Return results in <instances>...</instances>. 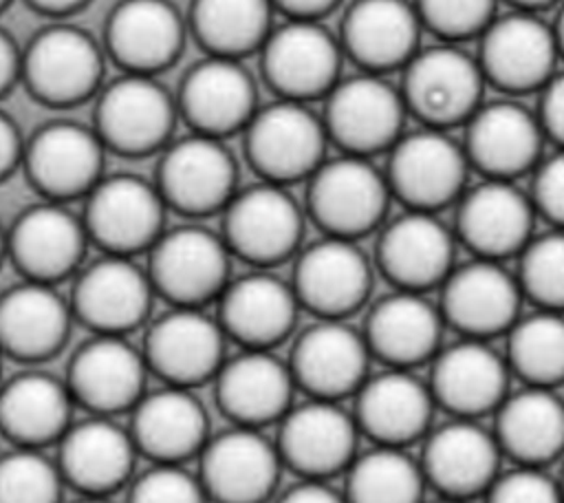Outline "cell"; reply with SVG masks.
<instances>
[{"mask_svg":"<svg viewBox=\"0 0 564 503\" xmlns=\"http://www.w3.org/2000/svg\"><path fill=\"white\" fill-rule=\"evenodd\" d=\"M485 77L476 57L454 44L419 49L403 66L401 97L410 115L427 128L465 124L482 104Z\"/></svg>","mask_w":564,"mask_h":503,"instance_id":"6da1fadb","label":"cell"},{"mask_svg":"<svg viewBox=\"0 0 564 503\" xmlns=\"http://www.w3.org/2000/svg\"><path fill=\"white\" fill-rule=\"evenodd\" d=\"M390 196L386 174L370 159L341 154L308 176L306 203L324 236L357 240L381 225Z\"/></svg>","mask_w":564,"mask_h":503,"instance_id":"7a4b0ae2","label":"cell"},{"mask_svg":"<svg viewBox=\"0 0 564 503\" xmlns=\"http://www.w3.org/2000/svg\"><path fill=\"white\" fill-rule=\"evenodd\" d=\"M326 143L324 121L291 99L258 108L245 128L249 163L262 181L278 185L308 179L324 163Z\"/></svg>","mask_w":564,"mask_h":503,"instance_id":"3957f363","label":"cell"},{"mask_svg":"<svg viewBox=\"0 0 564 503\" xmlns=\"http://www.w3.org/2000/svg\"><path fill=\"white\" fill-rule=\"evenodd\" d=\"M469 161L460 143L438 128L403 132L390 148L386 181L408 210L434 212L465 192Z\"/></svg>","mask_w":564,"mask_h":503,"instance_id":"277c9868","label":"cell"},{"mask_svg":"<svg viewBox=\"0 0 564 503\" xmlns=\"http://www.w3.org/2000/svg\"><path fill=\"white\" fill-rule=\"evenodd\" d=\"M231 252L223 236L200 225L163 232L150 247L148 276L174 307H203L218 300L229 278Z\"/></svg>","mask_w":564,"mask_h":503,"instance_id":"5b68a950","label":"cell"},{"mask_svg":"<svg viewBox=\"0 0 564 503\" xmlns=\"http://www.w3.org/2000/svg\"><path fill=\"white\" fill-rule=\"evenodd\" d=\"M324 128L344 154L366 157L390 150L403 135L408 108L401 90L377 73L339 79L324 97Z\"/></svg>","mask_w":564,"mask_h":503,"instance_id":"8992f818","label":"cell"},{"mask_svg":"<svg viewBox=\"0 0 564 503\" xmlns=\"http://www.w3.org/2000/svg\"><path fill=\"white\" fill-rule=\"evenodd\" d=\"M223 212V240L231 254L256 267L278 265L300 247L304 216L286 185L262 181L236 190Z\"/></svg>","mask_w":564,"mask_h":503,"instance_id":"52a82bcc","label":"cell"},{"mask_svg":"<svg viewBox=\"0 0 564 503\" xmlns=\"http://www.w3.org/2000/svg\"><path fill=\"white\" fill-rule=\"evenodd\" d=\"M260 53L264 79L280 99L308 104L339 82L344 51L319 20H289L271 29Z\"/></svg>","mask_w":564,"mask_h":503,"instance_id":"ba28073f","label":"cell"},{"mask_svg":"<svg viewBox=\"0 0 564 503\" xmlns=\"http://www.w3.org/2000/svg\"><path fill=\"white\" fill-rule=\"evenodd\" d=\"M165 201L156 185L134 174L101 176L86 194L84 227L106 254L132 256L163 234Z\"/></svg>","mask_w":564,"mask_h":503,"instance_id":"9c48e42d","label":"cell"},{"mask_svg":"<svg viewBox=\"0 0 564 503\" xmlns=\"http://www.w3.org/2000/svg\"><path fill=\"white\" fill-rule=\"evenodd\" d=\"M557 44L553 26L538 13L511 11L496 15L480 33V53L476 57L485 82L507 93L540 90L557 64Z\"/></svg>","mask_w":564,"mask_h":503,"instance_id":"30bf717a","label":"cell"},{"mask_svg":"<svg viewBox=\"0 0 564 503\" xmlns=\"http://www.w3.org/2000/svg\"><path fill=\"white\" fill-rule=\"evenodd\" d=\"M198 479L209 501L264 503L280 479V452L260 428L236 426L207 439Z\"/></svg>","mask_w":564,"mask_h":503,"instance_id":"8fae6325","label":"cell"},{"mask_svg":"<svg viewBox=\"0 0 564 503\" xmlns=\"http://www.w3.org/2000/svg\"><path fill=\"white\" fill-rule=\"evenodd\" d=\"M225 331L203 307H172L156 318L143 342L150 373L165 384L192 388L214 379L225 362Z\"/></svg>","mask_w":564,"mask_h":503,"instance_id":"7c38bea8","label":"cell"},{"mask_svg":"<svg viewBox=\"0 0 564 503\" xmlns=\"http://www.w3.org/2000/svg\"><path fill=\"white\" fill-rule=\"evenodd\" d=\"M291 287L300 307L324 320H344L366 302L372 267L357 240L324 236L300 252Z\"/></svg>","mask_w":564,"mask_h":503,"instance_id":"4fadbf2b","label":"cell"},{"mask_svg":"<svg viewBox=\"0 0 564 503\" xmlns=\"http://www.w3.org/2000/svg\"><path fill=\"white\" fill-rule=\"evenodd\" d=\"M148 373L143 351L126 335L95 333L75 351L66 384L75 404L93 415L112 417L134 408L145 393Z\"/></svg>","mask_w":564,"mask_h":503,"instance_id":"5bb4252c","label":"cell"},{"mask_svg":"<svg viewBox=\"0 0 564 503\" xmlns=\"http://www.w3.org/2000/svg\"><path fill=\"white\" fill-rule=\"evenodd\" d=\"M441 315L465 338L489 340L520 318L518 278L498 260L476 258L454 267L441 285Z\"/></svg>","mask_w":564,"mask_h":503,"instance_id":"9a60e30c","label":"cell"},{"mask_svg":"<svg viewBox=\"0 0 564 503\" xmlns=\"http://www.w3.org/2000/svg\"><path fill=\"white\" fill-rule=\"evenodd\" d=\"M156 188L165 205L183 214H212L236 194V161L223 139L194 132L165 150Z\"/></svg>","mask_w":564,"mask_h":503,"instance_id":"2e32d148","label":"cell"},{"mask_svg":"<svg viewBox=\"0 0 564 503\" xmlns=\"http://www.w3.org/2000/svg\"><path fill=\"white\" fill-rule=\"evenodd\" d=\"M355 415L337 402L315 399L291 406L280 419L275 448L282 463L291 465L302 479H328L350 465L357 457Z\"/></svg>","mask_w":564,"mask_h":503,"instance_id":"e0dca14e","label":"cell"},{"mask_svg":"<svg viewBox=\"0 0 564 503\" xmlns=\"http://www.w3.org/2000/svg\"><path fill=\"white\" fill-rule=\"evenodd\" d=\"M465 143L469 168H476L487 179L513 181L540 163L544 132L538 115L527 106L498 99L476 108L465 121Z\"/></svg>","mask_w":564,"mask_h":503,"instance_id":"ac0fdd59","label":"cell"},{"mask_svg":"<svg viewBox=\"0 0 564 503\" xmlns=\"http://www.w3.org/2000/svg\"><path fill=\"white\" fill-rule=\"evenodd\" d=\"M370 357L364 333L344 320L319 318L297 335L289 366L297 388L315 399L339 402L359 390Z\"/></svg>","mask_w":564,"mask_h":503,"instance_id":"d6986e66","label":"cell"},{"mask_svg":"<svg viewBox=\"0 0 564 503\" xmlns=\"http://www.w3.org/2000/svg\"><path fill=\"white\" fill-rule=\"evenodd\" d=\"M152 293L148 269L132 256L106 254L79 274L70 309L95 333L126 335L145 320Z\"/></svg>","mask_w":564,"mask_h":503,"instance_id":"ffe728a7","label":"cell"},{"mask_svg":"<svg viewBox=\"0 0 564 503\" xmlns=\"http://www.w3.org/2000/svg\"><path fill=\"white\" fill-rule=\"evenodd\" d=\"M535 210L513 181L485 179L458 199L456 234L476 258L502 260L522 252L533 236Z\"/></svg>","mask_w":564,"mask_h":503,"instance_id":"44dd1931","label":"cell"},{"mask_svg":"<svg viewBox=\"0 0 564 503\" xmlns=\"http://www.w3.org/2000/svg\"><path fill=\"white\" fill-rule=\"evenodd\" d=\"M170 93L145 73L110 82L97 104V135L104 146L126 154L150 152L165 143L174 124Z\"/></svg>","mask_w":564,"mask_h":503,"instance_id":"7402d4cb","label":"cell"},{"mask_svg":"<svg viewBox=\"0 0 564 503\" xmlns=\"http://www.w3.org/2000/svg\"><path fill=\"white\" fill-rule=\"evenodd\" d=\"M454 234L434 212L408 210L383 225L377 263L383 276L405 291L425 293L441 287L454 269Z\"/></svg>","mask_w":564,"mask_h":503,"instance_id":"603a6c76","label":"cell"},{"mask_svg":"<svg viewBox=\"0 0 564 503\" xmlns=\"http://www.w3.org/2000/svg\"><path fill=\"white\" fill-rule=\"evenodd\" d=\"M500 454L494 432L474 419L454 417L427 435L419 463L441 496L467 501L485 494L496 481Z\"/></svg>","mask_w":564,"mask_h":503,"instance_id":"cb8c5ba5","label":"cell"},{"mask_svg":"<svg viewBox=\"0 0 564 503\" xmlns=\"http://www.w3.org/2000/svg\"><path fill=\"white\" fill-rule=\"evenodd\" d=\"M509 364L487 340L463 338L432 357L430 390L454 417L476 419L507 397Z\"/></svg>","mask_w":564,"mask_h":503,"instance_id":"d4e9b609","label":"cell"},{"mask_svg":"<svg viewBox=\"0 0 564 503\" xmlns=\"http://www.w3.org/2000/svg\"><path fill=\"white\" fill-rule=\"evenodd\" d=\"M214 382L220 410L236 426L249 428L280 421L291 410L297 388L291 366L271 349H242L220 364Z\"/></svg>","mask_w":564,"mask_h":503,"instance_id":"484cf974","label":"cell"},{"mask_svg":"<svg viewBox=\"0 0 564 503\" xmlns=\"http://www.w3.org/2000/svg\"><path fill=\"white\" fill-rule=\"evenodd\" d=\"M24 165L33 185L51 201L88 194L101 179L104 141L97 130L75 121H51L24 148Z\"/></svg>","mask_w":564,"mask_h":503,"instance_id":"4316f807","label":"cell"},{"mask_svg":"<svg viewBox=\"0 0 564 503\" xmlns=\"http://www.w3.org/2000/svg\"><path fill=\"white\" fill-rule=\"evenodd\" d=\"M253 77L236 57L209 55L194 64L181 84L178 108L200 135L245 130L258 110Z\"/></svg>","mask_w":564,"mask_h":503,"instance_id":"83f0119b","label":"cell"},{"mask_svg":"<svg viewBox=\"0 0 564 503\" xmlns=\"http://www.w3.org/2000/svg\"><path fill=\"white\" fill-rule=\"evenodd\" d=\"M57 446L55 463L62 479L82 494L108 496L132 477L137 446L130 430L112 417L90 415L70 424Z\"/></svg>","mask_w":564,"mask_h":503,"instance_id":"f1b7e54d","label":"cell"},{"mask_svg":"<svg viewBox=\"0 0 564 503\" xmlns=\"http://www.w3.org/2000/svg\"><path fill=\"white\" fill-rule=\"evenodd\" d=\"M130 435L152 463H185L209 439V419L192 388L163 384L145 390L132 408Z\"/></svg>","mask_w":564,"mask_h":503,"instance_id":"f546056e","label":"cell"},{"mask_svg":"<svg viewBox=\"0 0 564 503\" xmlns=\"http://www.w3.org/2000/svg\"><path fill=\"white\" fill-rule=\"evenodd\" d=\"M33 95L48 104H73L90 95L101 77V51L77 26H48L40 31L22 55L20 71Z\"/></svg>","mask_w":564,"mask_h":503,"instance_id":"4dcf8cb0","label":"cell"},{"mask_svg":"<svg viewBox=\"0 0 564 503\" xmlns=\"http://www.w3.org/2000/svg\"><path fill=\"white\" fill-rule=\"evenodd\" d=\"M86 227L59 201L24 210L7 234V254L26 280L55 285L77 269L86 249Z\"/></svg>","mask_w":564,"mask_h":503,"instance_id":"1f68e13d","label":"cell"},{"mask_svg":"<svg viewBox=\"0 0 564 503\" xmlns=\"http://www.w3.org/2000/svg\"><path fill=\"white\" fill-rule=\"evenodd\" d=\"M300 302L282 278L260 269L229 280L218 296V322L242 349H271L295 327Z\"/></svg>","mask_w":564,"mask_h":503,"instance_id":"d6a6232c","label":"cell"},{"mask_svg":"<svg viewBox=\"0 0 564 503\" xmlns=\"http://www.w3.org/2000/svg\"><path fill=\"white\" fill-rule=\"evenodd\" d=\"M434 406L430 386L410 368H388L359 386L355 421L377 446L405 448L427 432Z\"/></svg>","mask_w":564,"mask_h":503,"instance_id":"836d02e7","label":"cell"},{"mask_svg":"<svg viewBox=\"0 0 564 503\" xmlns=\"http://www.w3.org/2000/svg\"><path fill=\"white\" fill-rule=\"evenodd\" d=\"M421 20L408 0H355L341 22V51L364 73L403 68L419 51Z\"/></svg>","mask_w":564,"mask_h":503,"instance_id":"e575fe53","label":"cell"},{"mask_svg":"<svg viewBox=\"0 0 564 503\" xmlns=\"http://www.w3.org/2000/svg\"><path fill=\"white\" fill-rule=\"evenodd\" d=\"M443 322L425 293L394 289L370 309L361 333L370 355L390 368H412L438 353Z\"/></svg>","mask_w":564,"mask_h":503,"instance_id":"d590c367","label":"cell"},{"mask_svg":"<svg viewBox=\"0 0 564 503\" xmlns=\"http://www.w3.org/2000/svg\"><path fill=\"white\" fill-rule=\"evenodd\" d=\"M73 309L51 285L24 280L0 296V351L22 362L55 355L68 335Z\"/></svg>","mask_w":564,"mask_h":503,"instance_id":"8d00e7d4","label":"cell"},{"mask_svg":"<svg viewBox=\"0 0 564 503\" xmlns=\"http://www.w3.org/2000/svg\"><path fill=\"white\" fill-rule=\"evenodd\" d=\"M68 384L44 371H24L0 386V432L20 448L57 443L73 424Z\"/></svg>","mask_w":564,"mask_h":503,"instance_id":"74e56055","label":"cell"},{"mask_svg":"<svg viewBox=\"0 0 564 503\" xmlns=\"http://www.w3.org/2000/svg\"><path fill=\"white\" fill-rule=\"evenodd\" d=\"M496 441L518 465L542 468L564 452V399L553 388L524 386L496 408Z\"/></svg>","mask_w":564,"mask_h":503,"instance_id":"f35d334b","label":"cell"},{"mask_svg":"<svg viewBox=\"0 0 564 503\" xmlns=\"http://www.w3.org/2000/svg\"><path fill=\"white\" fill-rule=\"evenodd\" d=\"M110 55L128 73L167 66L183 46V20L167 0H121L108 22Z\"/></svg>","mask_w":564,"mask_h":503,"instance_id":"ab89813d","label":"cell"},{"mask_svg":"<svg viewBox=\"0 0 564 503\" xmlns=\"http://www.w3.org/2000/svg\"><path fill=\"white\" fill-rule=\"evenodd\" d=\"M273 11L271 0H194L192 29L209 55L240 60L262 49Z\"/></svg>","mask_w":564,"mask_h":503,"instance_id":"60d3db41","label":"cell"},{"mask_svg":"<svg viewBox=\"0 0 564 503\" xmlns=\"http://www.w3.org/2000/svg\"><path fill=\"white\" fill-rule=\"evenodd\" d=\"M346 503H423L425 477L405 448L377 446L346 468Z\"/></svg>","mask_w":564,"mask_h":503,"instance_id":"b9f144b4","label":"cell"},{"mask_svg":"<svg viewBox=\"0 0 564 503\" xmlns=\"http://www.w3.org/2000/svg\"><path fill=\"white\" fill-rule=\"evenodd\" d=\"M507 364L529 386L553 388L564 382V313L538 309L507 331Z\"/></svg>","mask_w":564,"mask_h":503,"instance_id":"7bdbcfd3","label":"cell"},{"mask_svg":"<svg viewBox=\"0 0 564 503\" xmlns=\"http://www.w3.org/2000/svg\"><path fill=\"white\" fill-rule=\"evenodd\" d=\"M518 285L540 309L564 313V229H553L522 247Z\"/></svg>","mask_w":564,"mask_h":503,"instance_id":"ee69618b","label":"cell"},{"mask_svg":"<svg viewBox=\"0 0 564 503\" xmlns=\"http://www.w3.org/2000/svg\"><path fill=\"white\" fill-rule=\"evenodd\" d=\"M62 472L40 448L0 454V503H59Z\"/></svg>","mask_w":564,"mask_h":503,"instance_id":"f6af8a7d","label":"cell"},{"mask_svg":"<svg viewBox=\"0 0 564 503\" xmlns=\"http://www.w3.org/2000/svg\"><path fill=\"white\" fill-rule=\"evenodd\" d=\"M498 0H414L423 29H430L445 42L480 38L496 18Z\"/></svg>","mask_w":564,"mask_h":503,"instance_id":"bcb514c9","label":"cell"},{"mask_svg":"<svg viewBox=\"0 0 564 503\" xmlns=\"http://www.w3.org/2000/svg\"><path fill=\"white\" fill-rule=\"evenodd\" d=\"M198 474L183 463H152L130 485L128 503H207Z\"/></svg>","mask_w":564,"mask_h":503,"instance_id":"7dc6e473","label":"cell"},{"mask_svg":"<svg viewBox=\"0 0 564 503\" xmlns=\"http://www.w3.org/2000/svg\"><path fill=\"white\" fill-rule=\"evenodd\" d=\"M485 494L487 503H564L557 481L542 468L527 465L498 474Z\"/></svg>","mask_w":564,"mask_h":503,"instance_id":"c3c4849f","label":"cell"},{"mask_svg":"<svg viewBox=\"0 0 564 503\" xmlns=\"http://www.w3.org/2000/svg\"><path fill=\"white\" fill-rule=\"evenodd\" d=\"M533 170L535 176L529 196L533 210L555 229H564V148L542 159Z\"/></svg>","mask_w":564,"mask_h":503,"instance_id":"681fc988","label":"cell"},{"mask_svg":"<svg viewBox=\"0 0 564 503\" xmlns=\"http://www.w3.org/2000/svg\"><path fill=\"white\" fill-rule=\"evenodd\" d=\"M538 121L544 137L564 148V73H555L542 88Z\"/></svg>","mask_w":564,"mask_h":503,"instance_id":"f907efd6","label":"cell"},{"mask_svg":"<svg viewBox=\"0 0 564 503\" xmlns=\"http://www.w3.org/2000/svg\"><path fill=\"white\" fill-rule=\"evenodd\" d=\"M278 503H346V499L319 479H304L286 490Z\"/></svg>","mask_w":564,"mask_h":503,"instance_id":"816d5d0a","label":"cell"},{"mask_svg":"<svg viewBox=\"0 0 564 503\" xmlns=\"http://www.w3.org/2000/svg\"><path fill=\"white\" fill-rule=\"evenodd\" d=\"M24 148L20 141V132L11 117L0 110V179H4L22 159Z\"/></svg>","mask_w":564,"mask_h":503,"instance_id":"f5cc1de1","label":"cell"},{"mask_svg":"<svg viewBox=\"0 0 564 503\" xmlns=\"http://www.w3.org/2000/svg\"><path fill=\"white\" fill-rule=\"evenodd\" d=\"M271 4L289 20H319L330 13L339 0H271Z\"/></svg>","mask_w":564,"mask_h":503,"instance_id":"db71d44e","label":"cell"},{"mask_svg":"<svg viewBox=\"0 0 564 503\" xmlns=\"http://www.w3.org/2000/svg\"><path fill=\"white\" fill-rule=\"evenodd\" d=\"M22 71V55L18 53L13 40L0 29V95L13 84Z\"/></svg>","mask_w":564,"mask_h":503,"instance_id":"11a10c76","label":"cell"},{"mask_svg":"<svg viewBox=\"0 0 564 503\" xmlns=\"http://www.w3.org/2000/svg\"><path fill=\"white\" fill-rule=\"evenodd\" d=\"M35 7L44 9V11H55V13H62V11H68V9H75L77 4H82L84 0H31Z\"/></svg>","mask_w":564,"mask_h":503,"instance_id":"9f6ffc18","label":"cell"},{"mask_svg":"<svg viewBox=\"0 0 564 503\" xmlns=\"http://www.w3.org/2000/svg\"><path fill=\"white\" fill-rule=\"evenodd\" d=\"M507 2H511L518 11H531V13H538V11H542V9L551 7V4H555L557 0H507Z\"/></svg>","mask_w":564,"mask_h":503,"instance_id":"6f0895ef","label":"cell"},{"mask_svg":"<svg viewBox=\"0 0 564 503\" xmlns=\"http://www.w3.org/2000/svg\"><path fill=\"white\" fill-rule=\"evenodd\" d=\"M553 35H555V44H557V53L560 57H564V4L557 13V20L553 24Z\"/></svg>","mask_w":564,"mask_h":503,"instance_id":"680465c9","label":"cell"},{"mask_svg":"<svg viewBox=\"0 0 564 503\" xmlns=\"http://www.w3.org/2000/svg\"><path fill=\"white\" fill-rule=\"evenodd\" d=\"M75 503H112V501H108V496H90V494H84V496L77 499Z\"/></svg>","mask_w":564,"mask_h":503,"instance_id":"91938a15","label":"cell"},{"mask_svg":"<svg viewBox=\"0 0 564 503\" xmlns=\"http://www.w3.org/2000/svg\"><path fill=\"white\" fill-rule=\"evenodd\" d=\"M4 254H7V234H4V229L0 227V263H2Z\"/></svg>","mask_w":564,"mask_h":503,"instance_id":"94428289","label":"cell"},{"mask_svg":"<svg viewBox=\"0 0 564 503\" xmlns=\"http://www.w3.org/2000/svg\"><path fill=\"white\" fill-rule=\"evenodd\" d=\"M436 503H467V501H458V499H441V501H436Z\"/></svg>","mask_w":564,"mask_h":503,"instance_id":"6125c7cd","label":"cell"},{"mask_svg":"<svg viewBox=\"0 0 564 503\" xmlns=\"http://www.w3.org/2000/svg\"><path fill=\"white\" fill-rule=\"evenodd\" d=\"M557 485H560V492H562V499H564V470H562V477H560Z\"/></svg>","mask_w":564,"mask_h":503,"instance_id":"be15d7a7","label":"cell"},{"mask_svg":"<svg viewBox=\"0 0 564 503\" xmlns=\"http://www.w3.org/2000/svg\"><path fill=\"white\" fill-rule=\"evenodd\" d=\"M2 355H4V353L0 351V371H2Z\"/></svg>","mask_w":564,"mask_h":503,"instance_id":"e7e4bbea","label":"cell"},{"mask_svg":"<svg viewBox=\"0 0 564 503\" xmlns=\"http://www.w3.org/2000/svg\"><path fill=\"white\" fill-rule=\"evenodd\" d=\"M4 2H7V0H0V7H2V4H4Z\"/></svg>","mask_w":564,"mask_h":503,"instance_id":"03108f58","label":"cell"}]
</instances>
